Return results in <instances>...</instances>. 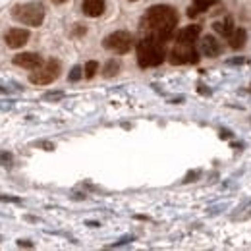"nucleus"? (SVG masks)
<instances>
[{"mask_svg":"<svg viewBox=\"0 0 251 251\" xmlns=\"http://www.w3.org/2000/svg\"><path fill=\"white\" fill-rule=\"evenodd\" d=\"M141 24H143L145 29L151 31L153 37H157L164 43L172 37V33L178 25V12L172 6H166V4L151 6L147 10V14L143 16Z\"/></svg>","mask_w":251,"mask_h":251,"instance_id":"obj_1","label":"nucleus"},{"mask_svg":"<svg viewBox=\"0 0 251 251\" xmlns=\"http://www.w3.org/2000/svg\"><path fill=\"white\" fill-rule=\"evenodd\" d=\"M164 43L157 37H145L137 43V64L141 68H155L164 62Z\"/></svg>","mask_w":251,"mask_h":251,"instance_id":"obj_2","label":"nucleus"},{"mask_svg":"<svg viewBox=\"0 0 251 251\" xmlns=\"http://www.w3.org/2000/svg\"><path fill=\"white\" fill-rule=\"evenodd\" d=\"M12 16H14V20H18L24 25L39 27L45 22V8L41 2H25V4L14 6Z\"/></svg>","mask_w":251,"mask_h":251,"instance_id":"obj_3","label":"nucleus"},{"mask_svg":"<svg viewBox=\"0 0 251 251\" xmlns=\"http://www.w3.org/2000/svg\"><path fill=\"white\" fill-rule=\"evenodd\" d=\"M60 75V62L56 58H50L43 64L41 68L33 70L29 74V81L33 85H49L52 81H56Z\"/></svg>","mask_w":251,"mask_h":251,"instance_id":"obj_4","label":"nucleus"},{"mask_svg":"<svg viewBox=\"0 0 251 251\" xmlns=\"http://www.w3.org/2000/svg\"><path fill=\"white\" fill-rule=\"evenodd\" d=\"M168 60L174 66H182V64H197L199 62V54L195 50L193 45L189 43H176V47L170 50Z\"/></svg>","mask_w":251,"mask_h":251,"instance_id":"obj_5","label":"nucleus"},{"mask_svg":"<svg viewBox=\"0 0 251 251\" xmlns=\"http://www.w3.org/2000/svg\"><path fill=\"white\" fill-rule=\"evenodd\" d=\"M102 45H104V49H108V50H112L116 54H126L133 47V37L127 31H114L104 39Z\"/></svg>","mask_w":251,"mask_h":251,"instance_id":"obj_6","label":"nucleus"},{"mask_svg":"<svg viewBox=\"0 0 251 251\" xmlns=\"http://www.w3.org/2000/svg\"><path fill=\"white\" fill-rule=\"evenodd\" d=\"M27 41H29V31L22 29V27H12L10 31L4 35V43L10 49H22Z\"/></svg>","mask_w":251,"mask_h":251,"instance_id":"obj_7","label":"nucleus"},{"mask_svg":"<svg viewBox=\"0 0 251 251\" xmlns=\"http://www.w3.org/2000/svg\"><path fill=\"white\" fill-rule=\"evenodd\" d=\"M220 52H222V45H220V41L217 37L205 35V37L201 39V54H203V56H207V58H217V56H220Z\"/></svg>","mask_w":251,"mask_h":251,"instance_id":"obj_8","label":"nucleus"},{"mask_svg":"<svg viewBox=\"0 0 251 251\" xmlns=\"http://www.w3.org/2000/svg\"><path fill=\"white\" fill-rule=\"evenodd\" d=\"M14 64L20 66V68H25V70H37L43 66V58L37 54V52H22V54H16L14 56Z\"/></svg>","mask_w":251,"mask_h":251,"instance_id":"obj_9","label":"nucleus"},{"mask_svg":"<svg viewBox=\"0 0 251 251\" xmlns=\"http://www.w3.org/2000/svg\"><path fill=\"white\" fill-rule=\"evenodd\" d=\"M199 35H201V25L193 24V25L184 27L182 31L176 35V39H178V43H189V45H195V41L199 39Z\"/></svg>","mask_w":251,"mask_h":251,"instance_id":"obj_10","label":"nucleus"},{"mask_svg":"<svg viewBox=\"0 0 251 251\" xmlns=\"http://www.w3.org/2000/svg\"><path fill=\"white\" fill-rule=\"evenodd\" d=\"M246 41H248V31H246L244 27L234 29L232 35L228 37V45H230V49H234V50L244 49V47H246Z\"/></svg>","mask_w":251,"mask_h":251,"instance_id":"obj_11","label":"nucleus"},{"mask_svg":"<svg viewBox=\"0 0 251 251\" xmlns=\"http://www.w3.org/2000/svg\"><path fill=\"white\" fill-rule=\"evenodd\" d=\"M104 12V0H83V14L89 18H99Z\"/></svg>","mask_w":251,"mask_h":251,"instance_id":"obj_12","label":"nucleus"},{"mask_svg":"<svg viewBox=\"0 0 251 251\" xmlns=\"http://www.w3.org/2000/svg\"><path fill=\"white\" fill-rule=\"evenodd\" d=\"M213 29L217 33H220L222 37H230L232 31H234V20H232L230 16H226L224 22H215V24H213Z\"/></svg>","mask_w":251,"mask_h":251,"instance_id":"obj_13","label":"nucleus"},{"mask_svg":"<svg viewBox=\"0 0 251 251\" xmlns=\"http://www.w3.org/2000/svg\"><path fill=\"white\" fill-rule=\"evenodd\" d=\"M118 72H120V62L114 60V58H110L108 62L104 64V68H102V75L104 77H114Z\"/></svg>","mask_w":251,"mask_h":251,"instance_id":"obj_14","label":"nucleus"},{"mask_svg":"<svg viewBox=\"0 0 251 251\" xmlns=\"http://www.w3.org/2000/svg\"><path fill=\"white\" fill-rule=\"evenodd\" d=\"M215 4H220V0H193L191 6H195L197 12H207V10H211Z\"/></svg>","mask_w":251,"mask_h":251,"instance_id":"obj_15","label":"nucleus"},{"mask_svg":"<svg viewBox=\"0 0 251 251\" xmlns=\"http://www.w3.org/2000/svg\"><path fill=\"white\" fill-rule=\"evenodd\" d=\"M83 72H85V77H87V79H91V77H95V74L99 72V62H95V60H89V62L85 64Z\"/></svg>","mask_w":251,"mask_h":251,"instance_id":"obj_16","label":"nucleus"},{"mask_svg":"<svg viewBox=\"0 0 251 251\" xmlns=\"http://www.w3.org/2000/svg\"><path fill=\"white\" fill-rule=\"evenodd\" d=\"M81 75H83L81 66H74L72 72H70V81H77V79H81Z\"/></svg>","mask_w":251,"mask_h":251,"instance_id":"obj_17","label":"nucleus"},{"mask_svg":"<svg viewBox=\"0 0 251 251\" xmlns=\"http://www.w3.org/2000/svg\"><path fill=\"white\" fill-rule=\"evenodd\" d=\"M64 97V93H47L45 95V99H49V100H50V99H62Z\"/></svg>","mask_w":251,"mask_h":251,"instance_id":"obj_18","label":"nucleus"},{"mask_svg":"<svg viewBox=\"0 0 251 251\" xmlns=\"http://www.w3.org/2000/svg\"><path fill=\"white\" fill-rule=\"evenodd\" d=\"M197 14H199V12L195 10V6H189V10H188V16H189V18H195Z\"/></svg>","mask_w":251,"mask_h":251,"instance_id":"obj_19","label":"nucleus"},{"mask_svg":"<svg viewBox=\"0 0 251 251\" xmlns=\"http://www.w3.org/2000/svg\"><path fill=\"white\" fill-rule=\"evenodd\" d=\"M54 4H64V2H68V0H52Z\"/></svg>","mask_w":251,"mask_h":251,"instance_id":"obj_20","label":"nucleus"},{"mask_svg":"<svg viewBox=\"0 0 251 251\" xmlns=\"http://www.w3.org/2000/svg\"><path fill=\"white\" fill-rule=\"evenodd\" d=\"M129 2H137V0H129Z\"/></svg>","mask_w":251,"mask_h":251,"instance_id":"obj_21","label":"nucleus"}]
</instances>
